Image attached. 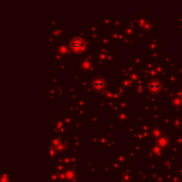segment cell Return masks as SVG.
<instances>
[{
    "instance_id": "1",
    "label": "cell",
    "mask_w": 182,
    "mask_h": 182,
    "mask_svg": "<svg viewBox=\"0 0 182 182\" xmlns=\"http://www.w3.org/2000/svg\"><path fill=\"white\" fill-rule=\"evenodd\" d=\"M71 48L73 49L75 52H80V51H82L83 49L85 48V42H84V40L78 39V37L74 39L71 42Z\"/></svg>"
},
{
    "instance_id": "3",
    "label": "cell",
    "mask_w": 182,
    "mask_h": 182,
    "mask_svg": "<svg viewBox=\"0 0 182 182\" xmlns=\"http://www.w3.org/2000/svg\"><path fill=\"white\" fill-rule=\"evenodd\" d=\"M149 89H151L153 93H158L159 91H161L162 85L160 84L158 81H151V82H150V85H149Z\"/></svg>"
},
{
    "instance_id": "4",
    "label": "cell",
    "mask_w": 182,
    "mask_h": 182,
    "mask_svg": "<svg viewBox=\"0 0 182 182\" xmlns=\"http://www.w3.org/2000/svg\"><path fill=\"white\" fill-rule=\"evenodd\" d=\"M166 144H167V140H166V138H162L161 140L159 141V145L162 146V147H165Z\"/></svg>"
},
{
    "instance_id": "2",
    "label": "cell",
    "mask_w": 182,
    "mask_h": 182,
    "mask_svg": "<svg viewBox=\"0 0 182 182\" xmlns=\"http://www.w3.org/2000/svg\"><path fill=\"white\" fill-rule=\"evenodd\" d=\"M93 87L95 89H102L105 87V82L102 78H96L95 80L93 81Z\"/></svg>"
}]
</instances>
